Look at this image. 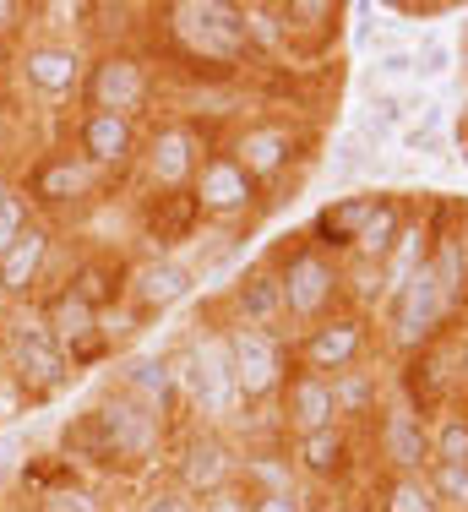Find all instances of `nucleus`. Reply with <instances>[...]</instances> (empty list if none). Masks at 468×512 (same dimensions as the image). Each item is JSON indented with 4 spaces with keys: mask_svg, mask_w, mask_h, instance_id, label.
I'll return each instance as SVG.
<instances>
[{
    "mask_svg": "<svg viewBox=\"0 0 468 512\" xmlns=\"http://www.w3.org/2000/svg\"><path fill=\"white\" fill-rule=\"evenodd\" d=\"M77 99H82V109H98V115L137 120L153 104V66L137 50H98L88 60V77H82Z\"/></svg>",
    "mask_w": 468,
    "mask_h": 512,
    "instance_id": "8",
    "label": "nucleus"
},
{
    "mask_svg": "<svg viewBox=\"0 0 468 512\" xmlns=\"http://www.w3.org/2000/svg\"><path fill=\"white\" fill-rule=\"evenodd\" d=\"M441 131H447V109L420 104V120H409V131H403V148L409 153H441Z\"/></svg>",
    "mask_w": 468,
    "mask_h": 512,
    "instance_id": "36",
    "label": "nucleus"
},
{
    "mask_svg": "<svg viewBox=\"0 0 468 512\" xmlns=\"http://www.w3.org/2000/svg\"><path fill=\"white\" fill-rule=\"evenodd\" d=\"M11 137H17V126H11V115H6V109H0V158L11 153Z\"/></svg>",
    "mask_w": 468,
    "mask_h": 512,
    "instance_id": "45",
    "label": "nucleus"
},
{
    "mask_svg": "<svg viewBox=\"0 0 468 512\" xmlns=\"http://www.w3.org/2000/svg\"><path fill=\"white\" fill-rule=\"evenodd\" d=\"M0 349H6V376L17 382L22 398L44 404L71 382V360L60 355V344L49 338L39 306H6L0 316Z\"/></svg>",
    "mask_w": 468,
    "mask_h": 512,
    "instance_id": "4",
    "label": "nucleus"
},
{
    "mask_svg": "<svg viewBox=\"0 0 468 512\" xmlns=\"http://www.w3.org/2000/svg\"><path fill=\"white\" fill-rule=\"evenodd\" d=\"M17 82L28 93H39V99H71V93H82V77H88V55L77 50V44L66 39H33L17 50Z\"/></svg>",
    "mask_w": 468,
    "mask_h": 512,
    "instance_id": "12",
    "label": "nucleus"
},
{
    "mask_svg": "<svg viewBox=\"0 0 468 512\" xmlns=\"http://www.w3.org/2000/svg\"><path fill=\"white\" fill-rule=\"evenodd\" d=\"M240 485L245 491H300V469H294V458L283 447H245Z\"/></svg>",
    "mask_w": 468,
    "mask_h": 512,
    "instance_id": "28",
    "label": "nucleus"
},
{
    "mask_svg": "<svg viewBox=\"0 0 468 512\" xmlns=\"http://www.w3.org/2000/svg\"><path fill=\"white\" fill-rule=\"evenodd\" d=\"M430 463H468V420L458 409H441L430 420Z\"/></svg>",
    "mask_w": 468,
    "mask_h": 512,
    "instance_id": "33",
    "label": "nucleus"
},
{
    "mask_svg": "<svg viewBox=\"0 0 468 512\" xmlns=\"http://www.w3.org/2000/svg\"><path fill=\"white\" fill-rule=\"evenodd\" d=\"M169 33L191 60H213V66H234L251 55V28H245V6L229 0H175L164 6Z\"/></svg>",
    "mask_w": 468,
    "mask_h": 512,
    "instance_id": "5",
    "label": "nucleus"
},
{
    "mask_svg": "<svg viewBox=\"0 0 468 512\" xmlns=\"http://www.w3.org/2000/svg\"><path fill=\"white\" fill-rule=\"evenodd\" d=\"M425 485L436 491L441 512H468V463H430Z\"/></svg>",
    "mask_w": 468,
    "mask_h": 512,
    "instance_id": "34",
    "label": "nucleus"
},
{
    "mask_svg": "<svg viewBox=\"0 0 468 512\" xmlns=\"http://www.w3.org/2000/svg\"><path fill=\"white\" fill-rule=\"evenodd\" d=\"M202 131L191 120H164L153 126V137H142V180L158 191V197H175V191H191L196 169H202Z\"/></svg>",
    "mask_w": 468,
    "mask_h": 512,
    "instance_id": "10",
    "label": "nucleus"
},
{
    "mask_svg": "<svg viewBox=\"0 0 468 512\" xmlns=\"http://www.w3.org/2000/svg\"><path fill=\"white\" fill-rule=\"evenodd\" d=\"M245 512H305V491H245Z\"/></svg>",
    "mask_w": 468,
    "mask_h": 512,
    "instance_id": "41",
    "label": "nucleus"
},
{
    "mask_svg": "<svg viewBox=\"0 0 468 512\" xmlns=\"http://www.w3.org/2000/svg\"><path fill=\"white\" fill-rule=\"evenodd\" d=\"M376 502H381V512H441L436 491L425 485V474H387Z\"/></svg>",
    "mask_w": 468,
    "mask_h": 512,
    "instance_id": "31",
    "label": "nucleus"
},
{
    "mask_svg": "<svg viewBox=\"0 0 468 512\" xmlns=\"http://www.w3.org/2000/svg\"><path fill=\"white\" fill-rule=\"evenodd\" d=\"M371 169V148H365L360 137H343L338 142V164H332V180H354Z\"/></svg>",
    "mask_w": 468,
    "mask_h": 512,
    "instance_id": "40",
    "label": "nucleus"
},
{
    "mask_svg": "<svg viewBox=\"0 0 468 512\" xmlns=\"http://www.w3.org/2000/svg\"><path fill=\"white\" fill-rule=\"evenodd\" d=\"M376 71H381V77H409V71H414V55H403V50H392V55H381L376 60Z\"/></svg>",
    "mask_w": 468,
    "mask_h": 512,
    "instance_id": "44",
    "label": "nucleus"
},
{
    "mask_svg": "<svg viewBox=\"0 0 468 512\" xmlns=\"http://www.w3.org/2000/svg\"><path fill=\"white\" fill-rule=\"evenodd\" d=\"M33 6H22V0H0V44H11L22 28H28Z\"/></svg>",
    "mask_w": 468,
    "mask_h": 512,
    "instance_id": "42",
    "label": "nucleus"
},
{
    "mask_svg": "<svg viewBox=\"0 0 468 512\" xmlns=\"http://www.w3.org/2000/svg\"><path fill=\"white\" fill-rule=\"evenodd\" d=\"M126 278H131V267H120L115 256H82L71 267L66 289L77 300H88L93 311H115V300H126Z\"/></svg>",
    "mask_w": 468,
    "mask_h": 512,
    "instance_id": "26",
    "label": "nucleus"
},
{
    "mask_svg": "<svg viewBox=\"0 0 468 512\" xmlns=\"http://www.w3.org/2000/svg\"><path fill=\"white\" fill-rule=\"evenodd\" d=\"M447 382L452 387H468V333H458L447 344Z\"/></svg>",
    "mask_w": 468,
    "mask_h": 512,
    "instance_id": "43",
    "label": "nucleus"
},
{
    "mask_svg": "<svg viewBox=\"0 0 468 512\" xmlns=\"http://www.w3.org/2000/svg\"><path fill=\"white\" fill-rule=\"evenodd\" d=\"M403 229H409V218H403V202L398 197H376V213L365 218V229H360V240H354V262H365V267H381L392 256V246L403 240Z\"/></svg>",
    "mask_w": 468,
    "mask_h": 512,
    "instance_id": "27",
    "label": "nucleus"
},
{
    "mask_svg": "<svg viewBox=\"0 0 468 512\" xmlns=\"http://www.w3.org/2000/svg\"><path fill=\"white\" fill-rule=\"evenodd\" d=\"M229 365H234V393H240V414L245 409H262L273 404L283 393V382H289L294 371V355L289 344H283V333H262V327H229Z\"/></svg>",
    "mask_w": 468,
    "mask_h": 512,
    "instance_id": "7",
    "label": "nucleus"
},
{
    "mask_svg": "<svg viewBox=\"0 0 468 512\" xmlns=\"http://www.w3.org/2000/svg\"><path fill=\"white\" fill-rule=\"evenodd\" d=\"M224 153L256 180V186H267V180H278L283 169L300 158V137H294L283 120H256V126L234 131V142H229Z\"/></svg>",
    "mask_w": 468,
    "mask_h": 512,
    "instance_id": "19",
    "label": "nucleus"
},
{
    "mask_svg": "<svg viewBox=\"0 0 468 512\" xmlns=\"http://www.w3.org/2000/svg\"><path fill=\"white\" fill-rule=\"evenodd\" d=\"M33 512H109V507L98 502V491H88V485L60 480V485H44L39 502H33Z\"/></svg>",
    "mask_w": 468,
    "mask_h": 512,
    "instance_id": "35",
    "label": "nucleus"
},
{
    "mask_svg": "<svg viewBox=\"0 0 468 512\" xmlns=\"http://www.w3.org/2000/svg\"><path fill=\"white\" fill-rule=\"evenodd\" d=\"M262 197V186H256L251 175H245L240 164H234L229 153H207L202 169H196L191 180V202L202 218H218V224H229V218H245Z\"/></svg>",
    "mask_w": 468,
    "mask_h": 512,
    "instance_id": "14",
    "label": "nucleus"
},
{
    "mask_svg": "<svg viewBox=\"0 0 468 512\" xmlns=\"http://www.w3.org/2000/svg\"><path fill=\"white\" fill-rule=\"evenodd\" d=\"M278 273V295H283V322L294 327H316L322 316L343 311V284H349V267L338 256L316 251L311 240H294L289 251L267 256Z\"/></svg>",
    "mask_w": 468,
    "mask_h": 512,
    "instance_id": "3",
    "label": "nucleus"
},
{
    "mask_svg": "<svg viewBox=\"0 0 468 512\" xmlns=\"http://www.w3.org/2000/svg\"><path fill=\"white\" fill-rule=\"evenodd\" d=\"M240 480V447L229 442L224 431H207V425H191L175 447V485L186 496H218Z\"/></svg>",
    "mask_w": 468,
    "mask_h": 512,
    "instance_id": "11",
    "label": "nucleus"
},
{
    "mask_svg": "<svg viewBox=\"0 0 468 512\" xmlns=\"http://www.w3.org/2000/svg\"><path fill=\"white\" fill-rule=\"evenodd\" d=\"M93 186H98V169H88L77 153H44L28 169L22 197H28V207H77L93 197Z\"/></svg>",
    "mask_w": 468,
    "mask_h": 512,
    "instance_id": "20",
    "label": "nucleus"
},
{
    "mask_svg": "<svg viewBox=\"0 0 468 512\" xmlns=\"http://www.w3.org/2000/svg\"><path fill=\"white\" fill-rule=\"evenodd\" d=\"M447 316H452V300L441 295L430 262H420L403 284L387 289V344L398 355H420V349H430L441 338Z\"/></svg>",
    "mask_w": 468,
    "mask_h": 512,
    "instance_id": "6",
    "label": "nucleus"
},
{
    "mask_svg": "<svg viewBox=\"0 0 468 512\" xmlns=\"http://www.w3.org/2000/svg\"><path fill=\"white\" fill-rule=\"evenodd\" d=\"M39 316H44L49 338L60 344V355H66L71 365H93V360L109 349V338H104V316H98L88 300L71 295L66 284L49 289V295L39 300Z\"/></svg>",
    "mask_w": 468,
    "mask_h": 512,
    "instance_id": "13",
    "label": "nucleus"
},
{
    "mask_svg": "<svg viewBox=\"0 0 468 512\" xmlns=\"http://www.w3.org/2000/svg\"><path fill=\"white\" fill-rule=\"evenodd\" d=\"M142 153V126L126 115H98V109H82L77 115V158L98 175H120L131 169Z\"/></svg>",
    "mask_w": 468,
    "mask_h": 512,
    "instance_id": "17",
    "label": "nucleus"
},
{
    "mask_svg": "<svg viewBox=\"0 0 468 512\" xmlns=\"http://www.w3.org/2000/svg\"><path fill=\"white\" fill-rule=\"evenodd\" d=\"M376 197H332L311 224V246L327 251V256H349L354 240H360V229H365V218L376 213Z\"/></svg>",
    "mask_w": 468,
    "mask_h": 512,
    "instance_id": "25",
    "label": "nucleus"
},
{
    "mask_svg": "<svg viewBox=\"0 0 468 512\" xmlns=\"http://www.w3.org/2000/svg\"><path fill=\"white\" fill-rule=\"evenodd\" d=\"M294 469H300V480L311 485H332L349 474V458H354V442H349V425H327V431L316 436H300V442L289 447Z\"/></svg>",
    "mask_w": 468,
    "mask_h": 512,
    "instance_id": "24",
    "label": "nucleus"
},
{
    "mask_svg": "<svg viewBox=\"0 0 468 512\" xmlns=\"http://www.w3.org/2000/svg\"><path fill=\"white\" fill-rule=\"evenodd\" d=\"M33 224V207H28V197H22L17 186H6L0 191V256H6L11 246L22 240V229Z\"/></svg>",
    "mask_w": 468,
    "mask_h": 512,
    "instance_id": "37",
    "label": "nucleus"
},
{
    "mask_svg": "<svg viewBox=\"0 0 468 512\" xmlns=\"http://www.w3.org/2000/svg\"><path fill=\"white\" fill-rule=\"evenodd\" d=\"M175 387L180 409L191 414V425L224 431L240 420V393H234V365H229V333L218 322H196V333L175 349Z\"/></svg>",
    "mask_w": 468,
    "mask_h": 512,
    "instance_id": "2",
    "label": "nucleus"
},
{
    "mask_svg": "<svg viewBox=\"0 0 468 512\" xmlns=\"http://www.w3.org/2000/svg\"><path fill=\"white\" fill-rule=\"evenodd\" d=\"M376 453L387 463V474H425L430 469V420L414 398H398V404L376 409Z\"/></svg>",
    "mask_w": 468,
    "mask_h": 512,
    "instance_id": "15",
    "label": "nucleus"
},
{
    "mask_svg": "<svg viewBox=\"0 0 468 512\" xmlns=\"http://www.w3.org/2000/svg\"><path fill=\"white\" fill-rule=\"evenodd\" d=\"M120 393L126 398H137V404L147 409V414H158V420H175V414H186L180 409V387H175V360L169 355H137L120 371Z\"/></svg>",
    "mask_w": 468,
    "mask_h": 512,
    "instance_id": "23",
    "label": "nucleus"
},
{
    "mask_svg": "<svg viewBox=\"0 0 468 512\" xmlns=\"http://www.w3.org/2000/svg\"><path fill=\"white\" fill-rule=\"evenodd\" d=\"M196 224H202V213H196L191 191H175V197H153V207H147V235H153L158 246L191 240Z\"/></svg>",
    "mask_w": 468,
    "mask_h": 512,
    "instance_id": "29",
    "label": "nucleus"
},
{
    "mask_svg": "<svg viewBox=\"0 0 468 512\" xmlns=\"http://www.w3.org/2000/svg\"><path fill=\"white\" fill-rule=\"evenodd\" d=\"M452 71V44L441 33H425V44L414 50V77H447Z\"/></svg>",
    "mask_w": 468,
    "mask_h": 512,
    "instance_id": "38",
    "label": "nucleus"
},
{
    "mask_svg": "<svg viewBox=\"0 0 468 512\" xmlns=\"http://www.w3.org/2000/svg\"><path fill=\"white\" fill-rule=\"evenodd\" d=\"M332 393H338V420H343V425L376 414V404H381L376 371H343V376H332Z\"/></svg>",
    "mask_w": 468,
    "mask_h": 512,
    "instance_id": "30",
    "label": "nucleus"
},
{
    "mask_svg": "<svg viewBox=\"0 0 468 512\" xmlns=\"http://www.w3.org/2000/svg\"><path fill=\"white\" fill-rule=\"evenodd\" d=\"M327 425H343L332 376H316V371H300V365H294L283 393H278V431L289 436V442H300V436H316V431H327Z\"/></svg>",
    "mask_w": 468,
    "mask_h": 512,
    "instance_id": "16",
    "label": "nucleus"
},
{
    "mask_svg": "<svg viewBox=\"0 0 468 512\" xmlns=\"http://www.w3.org/2000/svg\"><path fill=\"white\" fill-rule=\"evenodd\" d=\"M365 349H371V316L360 306H343L322 316L316 327H305L300 344L289 349L300 371H316V376H343V371H360Z\"/></svg>",
    "mask_w": 468,
    "mask_h": 512,
    "instance_id": "9",
    "label": "nucleus"
},
{
    "mask_svg": "<svg viewBox=\"0 0 468 512\" xmlns=\"http://www.w3.org/2000/svg\"><path fill=\"white\" fill-rule=\"evenodd\" d=\"M278 322H283L278 273H273V262H251L229 284V327H262V333H278Z\"/></svg>",
    "mask_w": 468,
    "mask_h": 512,
    "instance_id": "21",
    "label": "nucleus"
},
{
    "mask_svg": "<svg viewBox=\"0 0 468 512\" xmlns=\"http://www.w3.org/2000/svg\"><path fill=\"white\" fill-rule=\"evenodd\" d=\"M49 256H55V229L33 218L17 246L0 256V300L6 306H33V295H39L44 278H49Z\"/></svg>",
    "mask_w": 468,
    "mask_h": 512,
    "instance_id": "18",
    "label": "nucleus"
},
{
    "mask_svg": "<svg viewBox=\"0 0 468 512\" xmlns=\"http://www.w3.org/2000/svg\"><path fill=\"white\" fill-rule=\"evenodd\" d=\"M191 289H196V273L186 262H175V256H153V262L131 267V278H126V300L142 316H158V311L180 306Z\"/></svg>",
    "mask_w": 468,
    "mask_h": 512,
    "instance_id": "22",
    "label": "nucleus"
},
{
    "mask_svg": "<svg viewBox=\"0 0 468 512\" xmlns=\"http://www.w3.org/2000/svg\"><path fill=\"white\" fill-rule=\"evenodd\" d=\"M409 115H414L409 99H398V93H376V104L360 115V142H365V148H381V142H387Z\"/></svg>",
    "mask_w": 468,
    "mask_h": 512,
    "instance_id": "32",
    "label": "nucleus"
},
{
    "mask_svg": "<svg viewBox=\"0 0 468 512\" xmlns=\"http://www.w3.org/2000/svg\"><path fill=\"white\" fill-rule=\"evenodd\" d=\"M452 409H458V414H463V420H468V387H463V404H452Z\"/></svg>",
    "mask_w": 468,
    "mask_h": 512,
    "instance_id": "46",
    "label": "nucleus"
},
{
    "mask_svg": "<svg viewBox=\"0 0 468 512\" xmlns=\"http://www.w3.org/2000/svg\"><path fill=\"white\" fill-rule=\"evenodd\" d=\"M164 442V420L147 414L137 398H126L120 387H109L104 398L77 414V425H66L60 447L66 458H82V463H98V469H137L158 453Z\"/></svg>",
    "mask_w": 468,
    "mask_h": 512,
    "instance_id": "1",
    "label": "nucleus"
},
{
    "mask_svg": "<svg viewBox=\"0 0 468 512\" xmlns=\"http://www.w3.org/2000/svg\"><path fill=\"white\" fill-rule=\"evenodd\" d=\"M137 512H202V502H196V496H186L175 480H164V485H153V491L142 496Z\"/></svg>",
    "mask_w": 468,
    "mask_h": 512,
    "instance_id": "39",
    "label": "nucleus"
}]
</instances>
